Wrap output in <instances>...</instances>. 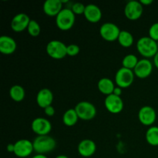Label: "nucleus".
<instances>
[{
	"instance_id": "nucleus-1",
	"label": "nucleus",
	"mask_w": 158,
	"mask_h": 158,
	"mask_svg": "<svg viewBox=\"0 0 158 158\" xmlns=\"http://www.w3.org/2000/svg\"><path fill=\"white\" fill-rule=\"evenodd\" d=\"M137 49L139 53L145 59L154 57L158 52L157 42L149 36H143L137 40Z\"/></svg>"
},
{
	"instance_id": "nucleus-2",
	"label": "nucleus",
	"mask_w": 158,
	"mask_h": 158,
	"mask_svg": "<svg viewBox=\"0 0 158 158\" xmlns=\"http://www.w3.org/2000/svg\"><path fill=\"white\" fill-rule=\"evenodd\" d=\"M32 143L34 151L40 154L52 152L56 147V140L49 135L37 136L32 141Z\"/></svg>"
},
{
	"instance_id": "nucleus-3",
	"label": "nucleus",
	"mask_w": 158,
	"mask_h": 158,
	"mask_svg": "<svg viewBox=\"0 0 158 158\" xmlns=\"http://www.w3.org/2000/svg\"><path fill=\"white\" fill-rule=\"evenodd\" d=\"M76 15L71 9H63L56 17V24L62 31H67L72 29L75 24Z\"/></svg>"
},
{
	"instance_id": "nucleus-4",
	"label": "nucleus",
	"mask_w": 158,
	"mask_h": 158,
	"mask_svg": "<svg viewBox=\"0 0 158 158\" xmlns=\"http://www.w3.org/2000/svg\"><path fill=\"white\" fill-rule=\"evenodd\" d=\"M48 56L54 60H62L67 56V46L60 40H52L46 45Z\"/></svg>"
},
{
	"instance_id": "nucleus-5",
	"label": "nucleus",
	"mask_w": 158,
	"mask_h": 158,
	"mask_svg": "<svg viewBox=\"0 0 158 158\" xmlns=\"http://www.w3.org/2000/svg\"><path fill=\"white\" fill-rule=\"evenodd\" d=\"M74 109L80 120H91L97 115V108L90 102H80L76 105Z\"/></svg>"
},
{
	"instance_id": "nucleus-6",
	"label": "nucleus",
	"mask_w": 158,
	"mask_h": 158,
	"mask_svg": "<svg viewBox=\"0 0 158 158\" xmlns=\"http://www.w3.org/2000/svg\"><path fill=\"white\" fill-rule=\"evenodd\" d=\"M134 77H135V75L134 73V71L122 66L116 73L115 83L119 87L122 89H126V88L130 87L134 83Z\"/></svg>"
},
{
	"instance_id": "nucleus-7",
	"label": "nucleus",
	"mask_w": 158,
	"mask_h": 158,
	"mask_svg": "<svg viewBox=\"0 0 158 158\" xmlns=\"http://www.w3.org/2000/svg\"><path fill=\"white\" fill-rule=\"evenodd\" d=\"M120 31V28L113 23H103L100 28V35L107 42H114L118 40Z\"/></svg>"
},
{
	"instance_id": "nucleus-8",
	"label": "nucleus",
	"mask_w": 158,
	"mask_h": 158,
	"mask_svg": "<svg viewBox=\"0 0 158 158\" xmlns=\"http://www.w3.org/2000/svg\"><path fill=\"white\" fill-rule=\"evenodd\" d=\"M31 128L37 136L49 135L52 131V124L48 119L44 117H36L32 120Z\"/></svg>"
},
{
	"instance_id": "nucleus-9",
	"label": "nucleus",
	"mask_w": 158,
	"mask_h": 158,
	"mask_svg": "<svg viewBox=\"0 0 158 158\" xmlns=\"http://www.w3.org/2000/svg\"><path fill=\"white\" fill-rule=\"evenodd\" d=\"M143 6L140 1H130L124 8L125 16L131 21L139 19L143 15Z\"/></svg>"
},
{
	"instance_id": "nucleus-10",
	"label": "nucleus",
	"mask_w": 158,
	"mask_h": 158,
	"mask_svg": "<svg viewBox=\"0 0 158 158\" xmlns=\"http://www.w3.org/2000/svg\"><path fill=\"white\" fill-rule=\"evenodd\" d=\"M14 145H15V150L13 154L18 157H27L30 156L34 151L33 143L27 139H21L17 140Z\"/></svg>"
},
{
	"instance_id": "nucleus-11",
	"label": "nucleus",
	"mask_w": 158,
	"mask_h": 158,
	"mask_svg": "<svg viewBox=\"0 0 158 158\" xmlns=\"http://www.w3.org/2000/svg\"><path fill=\"white\" fill-rule=\"evenodd\" d=\"M138 119L140 123L144 126H152L157 119L155 110L151 106H142L138 112Z\"/></svg>"
},
{
	"instance_id": "nucleus-12",
	"label": "nucleus",
	"mask_w": 158,
	"mask_h": 158,
	"mask_svg": "<svg viewBox=\"0 0 158 158\" xmlns=\"http://www.w3.org/2000/svg\"><path fill=\"white\" fill-rule=\"evenodd\" d=\"M104 105L108 112L113 114H117L123 110V101L122 98L114 94L107 96L104 100Z\"/></svg>"
},
{
	"instance_id": "nucleus-13",
	"label": "nucleus",
	"mask_w": 158,
	"mask_h": 158,
	"mask_svg": "<svg viewBox=\"0 0 158 158\" xmlns=\"http://www.w3.org/2000/svg\"><path fill=\"white\" fill-rule=\"evenodd\" d=\"M134 73L137 77L140 79L148 78L151 76L153 71V63L149 59H142L137 63V66L134 69Z\"/></svg>"
},
{
	"instance_id": "nucleus-14",
	"label": "nucleus",
	"mask_w": 158,
	"mask_h": 158,
	"mask_svg": "<svg viewBox=\"0 0 158 158\" xmlns=\"http://www.w3.org/2000/svg\"><path fill=\"white\" fill-rule=\"evenodd\" d=\"M30 21L31 19L28 15L23 12L19 13L15 15L11 21V29L15 32H22L25 29H27Z\"/></svg>"
},
{
	"instance_id": "nucleus-15",
	"label": "nucleus",
	"mask_w": 158,
	"mask_h": 158,
	"mask_svg": "<svg viewBox=\"0 0 158 158\" xmlns=\"http://www.w3.org/2000/svg\"><path fill=\"white\" fill-rule=\"evenodd\" d=\"M97 150V145L94 140L90 139H84L81 140L77 147L79 154L83 157H89L94 155Z\"/></svg>"
},
{
	"instance_id": "nucleus-16",
	"label": "nucleus",
	"mask_w": 158,
	"mask_h": 158,
	"mask_svg": "<svg viewBox=\"0 0 158 158\" xmlns=\"http://www.w3.org/2000/svg\"><path fill=\"white\" fill-rule=\"evenodd\" d=\"M53 101V94L49 89L43 88L38 92L36 95V103L40 107L45 109L51 106Z\"/></svg>"
},
{
	"instance_id": "nucleus-17",
	"label": "nucleus",
	"mask_w": 158,
	"mask_h": 158,
	"mask_svg": "<svg viewBox=\"0 0 158 158\" xmlns=\"http://www.w3.org/2000/svg\"><path fill=\"white\" fill-rule=\"evenodd\" d=\"M43 12L48 16H56L63 9V3L61 0H46L43 6Z\"/></svg>"
},
{
	"instance_id": "nucleus-18",
	"label": "nucleus",
	"mask_w": 158,
	"mask_h": 158,
	"mask_svg": "<svg viewBox=\"0 0 158 158\" xmlns=\"http://www.w3.org/2000/svg\"><path fill=\"white\" fill-rule=\"evenodd\" d=\"M83 15L86 18V19L89 23H97L100 22L102 18L101 9L97 5H86Z\"/></svg>"
},
{
	"instance_id": "nucleus-19",
	"label": "nucleus",
	"mask_w": 158,
	"mask_h": 158,
	"mask_svg": "<svg viewBox=\"0 0 158 158\" xmlns=\"http://www.w3.org/2000/svg\"><path fill=\"white\" fill-rule=\"evenodd\" d=\"M17 45L15 40L9 35L0 37V52L4 55H11L16 50Z\"/></svg>"
},
{
	"instance_id": "nucleus-20",
	"label": "nucleus",
	"mask_w": 158,
	"mask_h": 158,
	"mask_svg": "<svg viewBox=\"0 0 158 158\" xmlns=\"http://www.w3.org/2000/svg\"><path fill=\"white\" fill-rule=\"evenodd\" d=\"M97 87L99 91L103 95H106V97L114 94V90L115 89V85L114 83L110 78H102L99 80L97 83Z\"/></svg>"
},
{
	"instance_id": "nucleus-21",
	"label": "nucleus",
	"mask_w": 158,
	"mask_h": 158,
	"mask_svg": "<svg viewBox=\"0 0 158 158\" xmlns=\"http://www.w3.org/2000/svg\"><path fill=\"white\" fill-rule=\"evenodd\" d=\"M9 96L10 98L15 102H21L25 99L26 91L20 85H14L9 89Z\"/></svg>"
},
{
	"instance_id": "nucleus-22",
	"label": "nucleus",
	"mask_w": 158,
	"mask_h": 158,
	"mask_svg": "<svg viewBox=\"0 0 158 158\" xmlns=\"http://www.w3.org/2000/svg\"><path fill=\"white\" fill-rule=\"evenodd\" d=\"M79 117L75 109H68L63 116V122L66 127H73L77 123Z\"/></svg>"
},
{
	"instance_id": "nucleus-23",
	"label": "nucleus",
	"mask_w": 158,
	"mask_h": 158,
	"mask_svg": "<svg viewBox=\"0 0 158 158\" xmlns=\"http://www.w3.org/2000/svg\"><path fill=\"white\" fill-rule=\"evenodd\" d=\"M119 44L124 48L131 47L134 44V39L132 34L127 30H121L118 37Z\"/></svg>"
},
{
	"instance_id": "nucleus-24",
	"label": "nucleus",
	"mask_w": 158,
	"mask_h": 158,
	"mask_svg": "<svg viewBox=\"0 0 158 158\" xmlns=\"http://www.w3.org/2000/svg\"><path fill=\"white\" fill-rule=\"evenodd\" d=\"M147 142L154 147L158 146V127L151 126L148 128L145 134Z\"/></svg>"
},
{
	"instance_id": "nucleus-25",
	"label": "nucleus",
	"mask_w": 158,
	"mask_h": 158,
	"mask_svg": "<svg viewBox=\"0 0 158 158\" xmlns=\"http://www.w3.org/2000/svg\"><path fill=\"white\" fill-rule=\"evenodd\" d=\"M138 61L139 60L135 55H134V54H128V55L125 56L123 57V60H122V66H123V67L126 68V69L134 70Z\"/></svg>"
},
{
	"instance_id": "nucleus-26",
	"label": "nucleus",
	"mask_w": 158,
	"mask_h": 158,
	"mask_svg": "<svg viewBox=\"0 0 158 158\" xmlns=\"http://www.w3.org/2000/svg\"><path fill=\"white\" fill-rule=\"evenodd\" d=\"M27 32L31 36L37 37L41 32V27L35 20L31 19L30 23L27 27Z\"/></svg>"
},
{
	"instance_id": "nucleus-27",
	"label": "nucleus",
	"mask_w": 158,
	"mask_h": 158,
	"mask_svg": "<svg viewBox=\"0 0 158 158\" xmlns=\"http://www.w3.org/2000/svg\"><path fill=\"white\" fill-rule=\"evenodd\" d=\"M86 9V6L83 3L76 2L71 7V10L75 15H83Z\"/></svg>"
},
{
	"instance_id": "nucleus-28",
	"label": "nucleus",
	"mask_w": 158,
	"mask_h": 158,
	"mask_svg": "<svg viewBox=\"0 0 158 158\" xmlns=\"http://www.w3.org/2000/svg\"><path fill=\"white\" fill-rule=\"evenodd\" d=\"M80 52V48L78 45L69 44L67 46V56H76Z\"/></svg>"
},
{
	"instance_id": "nucleus-29",
	"label": "nucleus",
	"mask_w": 158,
	"mask_h": 158,
	"mask_svg": "<svg viewBox=\"0 0 158 158\" xmlns=\"http://www.w3.org/2000/svg\"><path fill=\"white\" fill-rule=\"evenodd\" d=\"M149 37H151L154 41H158V23H154L150 27Z\"/></svg>"
},
{
	"instance_id": "nucleus-30",
	"label": "nucleus",
	"mask_w": 158,
	"mask_h": 158,
	"mask_svg": "<svg viewBox=\"0 0 158 158\" xmlns=\"http://www.w3.org/2000/svg\"><path fill=\"white\" fill-rule=\"evenodd\" d=\"M44 113L47 117H52V116H54V114H55L56 113L55 108H54L52 105L47 106V107H46L44 109Z\"/></svg>"
},
{
	"instance_id": "nucleus-31",
	"label": "nucleus",
	"mask_w": 158,
	"mask_h": 158,
	"mask_svg": "<svg viewBox=\"0 0 158 158\" xmlns=\"http://www.w3.org/2000/svg\"><path fill=\"white\" fill-rule=\"evenodd\" d=\"M114 94V95L116 96H118V97H120L122 94V88L119 87V86H117L115 87V89H114V94Z\"/></svg>"
},
{
	"instance_id": "nucleus-32",
	"label": "nucleus",
	"mask_w": 158,
	"mask_h": 158,
	"mask_svg": "<svg viewBox=\"0 0 158 158\" xmlns=\"http://www.w3.org/2000/svg\"><path fill=\"white\" fill-rule=\"evenodd\" d=\"M6 150L9 153H14V150H15V145L14 143H9L6 147Z\"/></svg>"
},
{
	"instance_id": "nucleus-33",
	"label": "nucleus",
	"mask_w": 158,
	"mask_h": 158,
	"mask_svg": "<svg viewBox=\"0 0 158 158\" xmlns=\"http://www.w3.org/2000/svg\"><path fill=\"white\" fill-rule=\"evenodd\" d=\"M140 2L141 3L142 6H149V5L152 4L153 0H140Z\"/></svg>"
},
{
	"instance_id": "nucleus-34",
	"label": "nucleus",
	"mask_w": 158,
	"mask_h": 158,
	"mask_svg": "<svg viewBox=\"0 0 158 158\" xmlns=\"http://www.w3.org/2000/svg\"><path fill=\"white\" fill-rule=\"evenodd\" d=\"M154 66H156V68L158 69V52L156 53V55L154 56Z\"/></svg>"
},
{
	"instance_id": "nucleus-35",
	"label": "nucleus",
	"mask_w": 158,
	"mask_h": 158,
	"mask_svg": "<svg viewBox=\"0 0 158 158\" xmlns=\"http://www.w3.org/2000/svg\"><path fill=\"white\" fill-rule=\"evenodd\" d=\"M32 158H48L46 157L45 154H35V156H33Z\"/></svg>"
},
{
	"instance_id": "nucleus-36",
	"label": "nucleus",
	"mask_w": 158,
	"mask_h": 158,
	"mask_svg": "<svg viewBox=\"0 0 158 158\" xmlns=\"http://www.w3.org/2000/svg\"><path fill=\"white\" fill-rule=\"evenodd\" d=\"M56 158H69V157L66 155H59V156H57Z\"/></svg>"
},
{
	"instance_id": "nucleus-37",
	"label": "nucleus",
	"mask_w": 158,
	"mask_h": 158,
	"mask_svg": "<svg viewBox=\"0 0 158 158\" xmlns=\"http://www.w3.org/2000/svg\"><path fill=\"white\" fill-rule=\"evenodd\" d=\"M157 47H158V41L157 42Z\"/></svg>"
}]
</instances>
